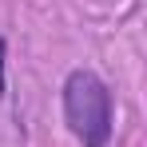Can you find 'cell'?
Instances as JSON below:
<instances>
[{
	"mask_svg": "<svg viewBox=\"0 0 147 147\" xmlns=\"http://www.w3.org/2000/svg\"><path fill=\"white\" fill-rule=\"evenodd\" d=\"M8 96V40L0 36V99Z\"/></svg>",
	"mask_w": 147,
	"mask_h": 147,
	"instance_id": "2",
	"label": "cell"
},
{
	"mask_svg": "<svg viewBox=\"0 0 147 147\" xmlns=\"http://www.w3.org/2000/svg\"><path fill=\"white\" fill-rule=\"evenodd\" d=\"M64 123L80 147H111L115 139V99L103 76L92 68H72L60 88Z\"/></svg>",
	"mask_w": 147,
	"mask_h": 147,
	"instance_id": "1",
	"label": "cell"
}]
</instances>
